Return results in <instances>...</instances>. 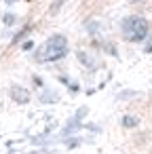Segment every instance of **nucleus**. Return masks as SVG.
Segmentation results:
<instances>
[{"mask_svg":"<svg viewBox=\"0 0 152 154\" xmlns=\"http://www.w3.org/2000/svg\"><path fill=\"white\" fill-rule=\"evenodd\" d=\"M137 21H139V17H127V19L123 21V30H125V34H129V32L137 26Z\"/></svg>","mask_w":152,"mask_h":154,"instance_id":"obj_4","label":"nucleus"},{"mask_svg":"<svg viewBox=\"0 0 152 154\" xmlns=\"http://www.w3.org/2000/svg\"><path fill=\"white\" fill-rule=\"evenodd\" d=\"M11 95H13V99H15V101H19V103H26V101H28V91H26V89H21V87H13Z\"/></svg>","mask_w":152,"mask_h":154,"instance_id":"obj_3","label":"nucleus"},{"mask_svg":"<svg viewBox=\"0 0 152 154\" xmlns=\"http://www.w3.org/2000/svg\"><path fill=\"white\" fill-rule=\"evenodd\" d=\"M146 51H148V53H150V51H152V42H150V45H148V47H146Z\"/></svg>","mask_w":152,"mask_h":154,"instance_id":"obj_9","label":"nucleus"},{"mask_svg":"<svg viewBox=\"0 0 152 154\" xmlns=\"http://www.w3.org/2000/svg\"><path fill=\"white\" fill-rule=\"evenodd\" d=\"M78 59H80L82 63H87V66H93V61L89 59V55H87V53H78Z\"/></svg>","mask_w":152,"mask_h":154,"instance_id":"obj_6","label":"nucleus"},{"mask_svg":"<svg viewBox=\"0 0 152 154\" xmlns=\"http://www.w3.org/2000/svg\"><path fill=\"white\" fill-rule=\"evenodd\" d=\"M133 2H139V0H133Z\"/></svg>","mask_w":152,"mask_h":154,"instance_id":"obj_10","label":"nucleus"},{"mask_svg":"<svg viewBox=\"0 0 152 154\" xmlns=\"http://www.w3.org/2000/svg\"><path fill=\"white\" fill-rule=\"evenodd\" d=\"M66 53H68V45H66V38H64V36H53V38L42 47V51H40V55H42L45 61H57V59H61Z\"/></svg>","mask_w":152,"mask_h":154,"instance_id":"obj_1","label":"nucleus"},{"mask_svg":"<svg viewBox=\"0 0 152 154\" xmlns=\"http://www.w3.org/2000/svg\"><path fill=\"white\" fill-rule=\"evenodd\" d=\"M5 23H13V15H7L5 17Z\"/></svg>","mask_w":152,"mask_h":154,"instance_id":"obj_8","label":"nucleus"},{"mask_svg":"<svg viewBox=\"0 0 152 154\" xmlns=\"http://www.w3.org/2000/svg\"><path fill=\"white\" fill-rule=\"evenodd\" d=\"M146 34H148V23L139 17V21H137V26L127 34V40H133V42H139V40H144L146 38Z\"/></svg>","mask_w":152,"mask_h":154,"instance_id":"obj_2","label":"nucleus"},{"mask_svg":"<svg viewBox=\"0 0 152 154\" xmlns=\"http://www.w3.org/2000/svg\"><path fill=\"white\" fill-rule=\"evenodd\" d=\"M123 125H125V127H135V125H137V120H135V118H131V116H125V118H123Z\"/></svg>","mask_w":152,"mask_h":154,"instance_id":"obj_5","label":"nucleus"},{"mask_svg":"<svg viewBox=\"0 0 152 154\" xmlns=\"http://www.w3.org/2000/svg\"><path fill=\"white\" fill-rule=\"evenodd\" d=\"M61 2H64V0H55V5H53L51 13H57V11H59V7H61Z\"/></svg>","mask_w":152,"mask_h":154,"instance_id":"obj_7","label":"nucleus"}]
</instances>
